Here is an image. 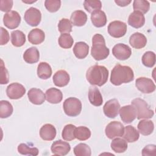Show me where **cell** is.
Here are the masks:
<instances>
[{
  "label": "cell",
  "mask_w": 156,
  "mask_h": 156,
  "mask_svg": "<svg viewBox=\"0 0 156 156\" xmlns=\"http://www.w3.org/2000/svg\"><path fill=\"white\" fill-rule=\"evenodd\" d=\"M121 120L124 123L132 122L136 117V111L133 106L127 105L122 107L119 110Z\"/></svg>",
  "instance_id": "obj_15"
},
{
  "label": "cell",
  "mask_w": 156,
  "mask_h": 156,
  "mask_svg": "<svg viewBox=\"0 0 156 156\" xmlns=\"http://www.w3.org/2000/svg\"><path fill=\"white\" fill-rule=\"evenodd\" d=\"M1 80H0V83L3 85V84H7L9 82V73L8 71L6 69L3 60L1 59Z\"/></svg>",
  "instance_id": "obj_44"
},
{
  "label": "cell",
  "mask_w": 156,
  "mask_h": 156,
  "mask_svg": "<svg viewBox=\"0 0 156 156\" xmlns=\"http://www.w3.org/2000/svg\"><path fill=\"white\" fill-rule=\"evenodd\" d=\"M51 150L54 155L63 156L69 153L71 150V146L68 143L59 140L54 141L51 145Z\"/></svg>",
  "instance_id": "obj_14"
},
{
  "label": "cell",
  "mask_w": 156,
  "mask_h": 156,
  "mask_svg": "<svg viewBox=\"0 0 156 156\" xmlns=\"http://www.w3.org/2000/svg\"><path fill=\"white\" fill-rule=\"evenodd\" d=\"M134 79V74L132 69L128 66H123L117 64L111 72L110 82L116 86L126 83L132 81Z\"/></svg>",
  "instance_id": "obj_1"
},
{
  "label": "cell",
  "mask_w": 156,
  "mask_h": 156,
  "mask_svg": "<svg viewBox=\"0 0 156 156\" xmlns=\"http://www.w3.org/2000/svg\"><path fill=\"white\" fill-rule=\"evenodd\" d=\"M124 139L129 143H133L137 141L140 137L138 130L132 126H127L125 127L123 134Z\"/></svg>",
  "instance_id": "obj_29"
},
{
  "label": "cell",
  "mask_w": 156,
  "mask_h": 156,
  "mask_svg": "<svg viewBox=\"0 0 156 156\" xmlns=\"http://www.w3.org/2000/svg\"><path fill=\"white\" fill-rule=\"evenodd\" d=\"M129 43L133 48L141 49L146 45L147 38L143 34L135 32L130 37Z\"/></svg>",
  "instance_id": "obj_20"
},
{
  "label": "cell",
  "mask_w": 156,
  "mask_h": 156,
  "mask_svg": "<svg viewBox=\"0 0 156 156\" xmlns=\"http://www.w3.org/2000/svg\"><path fill=\"white\" fill-rule=\"evenodd\" d=\"M3 22L7 28L10 29H16L21 23V16L16 11L11 10L4 15Z\"/></svg>",
  "instance_id": "obj_9"
},
{
  "label": "cell",
  "mask_w": 156,
  "mask_h": 156,
  "mask_svg": "<svg viewBox=\"0 0 156 156\" xmlns=\"http://www.w3.org/2000/svg\"><path fill=\"white\" fill-rule=\"evenodd\" d=\"M26 93L24 87L17 82L10 84L6 89L7 96L11 99H18L22 98Z\"/></svg>",
  "instance_id": "obj_12"
},
{
  "label": "cell",
  "mask_w": 156,
  "mask_h": 156,
  "mask_svg": "<svg viewBox=\"0 0 156 156\" xmlns=\"http://www.w3.org/2000/svg\"><path fill=\"white\" fill-rule=\"evenodd\" d=\"M105 132L109 139H113L117 136H122L124 132V127L119 121H112L106 126Z\"/></svg>",
  "instance_id": "obj_7"
},
{
  "label": "cell",
  "mask_w": 156,
  "mask_h": 156,
  "mask_svg": "<svg viewBox=\"0 0 156 156\" xmlns=\"http://www.w3.org/2000/svg\"><path fill=\"white\" fill-rule=\"evenodd\" d=\"M120 104L116 99H112L105 102L103 107L105 115L110 118H115L118 115Z\"/></svg>",
  "instance_id": "obj_13"
},
{
  "label": "cell",
  "mask_w": 156,
  "mask_h": 156,
  "mask_svg": "<svg viewBox=\"0 0 156 156\" xmlns=\"http://www.w3.org/2000/svg\"><path fill=\"white\" fill-rule=\"evenodd\" d=\"M133 8L134 11H138L143 14L149 11L150 4L147 1L135 0L133 2Z\"/></svg>",
  "instance_id": "obj_39"
},
{
  "label": "cell",
  "mask_w": 156,
  "mask_h": 156,
  "mask_svg": "<svg viewBox=\"0 0 156 156\" xmlns=\"http://www.w3.org/2000/svg\"><path fill=\"white\" fill-rule=\"evenodd\" d=\"M155 54L152 51H147L142 56L143 64L148 68H151L155 63Z\"/></svg>",
  "instance_id": "obj_41"
},
{
  "label": "cell",
  "mask_w": 156,
  "mask_h": 156,
  "mask_svg": "<svg viewBox=\"0 0 156 156\" xmlns=\"http://www.w3.org/2000/svg\"><path fill=\"white\" fill-rule=\"evenodd\" d=\"M74 154L76 156H90L91 149L85 143H79L74 147Z\"/></svg>",
  "instance_id": "obj_35"
},
{
  "label": "cell",
  "mask_w": 156,
  "mask_h": 156,
  "mask_svg": "<svg viewBox=\"0 0 156 156\" xmlns=\"http://www.w3.org/2000/svg\"><path fill=\"white\" fill-rule=\"evenodd\" d=\"M40 58V53L38 49L35 47H30L27 49L23 54V59L29 64L37 63Z\"/></svg>",
  "instance_id": "obj_27"
},
{
  "label": "cell",
  "mask_w": 156,
  "mask_h": 156,
  "mask_svg": "<svg viewBox=\"0 0 156 156\" xmlns=\"http://www.w3.org/2000/svg\"><path fill=\"white\" fill-rule=\"evenodd\" d=\"M63 108L66 115L71 117L77 116L81 112L82 103L79 99L70 97L65 100Z\"/></svg>",
  "instance_id": "obj_5"
},
{
  "label": "cell",
  "mask_w": 156,
  "mask_h": 156,
  "mask_svg": "<svg viewBox=\"0 0 156 156\" xmlns=\"http://www.w3.org/2000/svg\"><path fill=\"white\" fill-rule=\"evenodd\" d=\"M112 54L117 59L125 60L130 57L132 50L128 45L123 43H118L113 48Z\"/></svg>",
  "instance_id": "obj_11"
},
{
  "label": "cell",
  "mask_w": 156,
  "mask_h": 156,
  "mask_svg": "<svg viewBox=\"0 0 156 156\" xmlns=\"http://www.w3.org/2000/svg\"><path fill=\"white\" fill-rule=\"evenodd\" d=\"M111 148L116 153L124 152L127 149V142L120 138H115L111 143Z\"/></svg>",
  "instance_id": "obj_32"
},
{
  "label": "cell",
  "mask_w": 156,
  "mask_h": 156,
  "mask_svg": "<svg viewBox=\"0 0 156 156\" xmlns=\"http://www.w3.org/2000/svg\"><path fill=\"white\" fill-rule=\"evenodd\" d=\"M91 21L95 27H102L107 23L106 15L101 10L94 11L91 15Z\"/></svg>",
  "instance_id": "obj_23"
},
{
  "label": "cell",
  "mask_w": 156,
  "mask_h": 156,
  "mask_svg": "<svg viewBox=\"0 0 156 156\" xmlns=\"http://www.w3.org/2000/svg\"><path fill=\"white\" fill-rule=\"evenodd\" d=\"M45 38L44 32L38 28L31 30L28 34V40L33 44H39L44 41Z\"/></svg>",
  "instance_id": "obj_24"
},
{
  "label": "cell",
  "mask_w": 156,
  "mask_h": 156,
  "mask_svg": "<svg viewBox=\"0 0 156 156\" xmlns=\"http://www.w3.org/2000/svg\"><path fill=\"white\" fill-rule=\"evenodd\" d=\"M89 46L83 41L76 43L73 48V52L75 56L79 59L85 58L88 54Z\"/></svg>",
  "instance_id": "obj_26"
},
{
  "label": "cell",
  "mask_w": 156,
  "mask_h": 156,
  "mask_svg": "<svg viewBox=\"0 0 156 156\" xmlns=\"http://www.w3.org/2000/svg\"><path fill=\"white\" fill-rule=\"evenodd\" d=\"M115 2L119 6L125 7V6L128 5L131 2V1H127V0H122V1L121 0H115Z\"/></svg>",
  "instance_id": "obj_48"
},
{
  "label": "cell",
  "mask_w": 156,
  "mask_h": 156,
  "mask_svg": "<svg viewBox=\"0 0 156 156\" xmlns=\"http://www.w3.org/2000/svg\"><path fill=\"white\" fill-rule=\"evenodd\" d=\"M58 31L62 34H69L72 31V24L67 18H62L58 24Z\"/></svg>",
  "instance_id": "obj_42"
},
{
  "label": "cell",
  "mask_w": 156,
  "mask_h": 156,
  "mask_svg": "<svg viewBox=\"0 0 156 156\" xmlns=\"http://www.w3.org/2000/svg\"><path fill=\"white\" fill-rule=\"evenodd\" d=\"M52 74V68L49 63L46 62H40L37 68V75L41 79H48Z\"/></svg>",
  "instance_id": "obj_30"
},
{
  "label": "cell",
  "mask_w": 156,
  "mask_h": 156,
  "mask_svg": "<svg viewBox=\"0 0 156 156\" xmlns=\"http://www.w3.org/2000/svg\"><path fill=\"white\" fill-rule=\"evenodd\" d=\"M27 96L30 102L35 105L42 104L46 99L45 94L42 90L36 88L30 89L27 93Z\"/></svg>",
  "instance_id": "obj_16"
},
{
  "label": "cell",
  "mask_w": 156,
  "mask_h": 156,
  "mask_svg": "<svg viewBox=\"0 0 156 156\" xmlns=\"http://www.w3.org/2000/svg\"><path fill=\"white\" fill-rule=\"evenodd\" d=\"M24 18L29 25L33 27L37 26L41 21V13L38 9L30 7L25 12Z\"/></svg>",
  "instance_id": "obj_8"
},
{
  "label": "cell",
  "mask_w": 156,
  "mask_h": 156,
  "mask_svg": "<svg viewBox=\"0 0 156 156\" xmlns=\"http://www.w3.org/2000/svg\"><path fill=\"white\" fill-rule=\"evenodd\" d=\"M88 99L94 106H101L103 102L102 96L99 90L96 87H90L88 90Z\"/></svg>",
  "instance_id": "obj_21"
},
{
  "label": "cell",
  "mask_w": 156,
  "mask_h": 156,
  "mask_svg": "<svg viewBox=\"0 0 156 156\" xmlns=\"http://www.w3.org/2000/svg\"><path fill=\"white\" fill-rule=\"evenodd\" d=\"M71 22L76 26L80 27L85 24L87 21V15L82 10H76L71 15Z\"/></svg>",
  "instance_id": "obj_25"
},
{
  "label": "cell",
  "mask_w": 156,
  "mask_h": 156,
  "mask_svg": "<svg viewBox=\"0 0 156 156\" xmlns=\"http://www.w3.org/2000/svg\"><path fill=\"white\" fill-rule=\"evenodd\" d=\"M26 42L25 34L21 30H16L11 33V43L15 47H21Z\"/></svg>",
  "instance_id": "obj_31"
},
{
  "label": "cell",
  "mask_w": 156,
  "mask_h": 156,
  "mask_svg": "<svg viewBox=\"0 0 156 156\" xmlns=\"http://www.w3.org/2000/svg\"><path fill=\"white\" fill-rule=\"evenodd\" d=\"M52 80L55 86L63 87L68 84L70 80V77L69 74L66 71L59 70L54 74Z\"/></svg>",
  "instance_id": "obj_19"
},
{
  "label": "cell",
  "mask_w": 156,
  "mask_h": 156,
  "mask_svg": "<svg viewBox=\"0 0 156 156\" xmlns=\"http://www.w3.org/2000/svg\"><path fill=\"white\" fill-rule=\"evenodd\" d=\"M129 24L136 29L140 28L145 23V18L144 15L138 11H133L131 13L128 18Z\"/></svg>",
  "instance_id": "obj_17"
},
{
  "label": "cell",
  "mask_w": 156,
  "mask_h": 156,
  "mask_svg": "<svg viewBox=\"0 0 156 156\" xmlns=\"http://www.w3.org/2000/svg\"><path fill=\"white\" fill-rule=\"evenodd\" d=\"M83 6L88 12L92 13L93 12L101 9L102 3L99 0H87L84 1Z\"/></svg>",
  "instance_id": "obj_38"
},
{
  "label": "cell",
  "mask_w": 156,
  "mask_h": 156,
  "mask_svg": "<svg viewBox=\"0 0 156 156\" xmlns=\"http://www.w3.org/2000/svg\"><path fill=\"white\" fill-rule=\"evenodd\" d=\"M156 146L154 144H149L145 146L142 150V155L143 156L147 155H155Z\"/></svg>",
  "instance_id": "obj_46"
},
{
  "label": "cell",
  "mask_w": 156,
  "mask_h": 156,
  "mask_svg": "<svg viewBox=\"0 0 156 156\" xmlns=\"http://www.w3.org/2000/svg\"><path fill=\"white\" fill-rule=\"evenodd\" d=\"M109 49L106 46L104 37L99 34H95L92 38L91 56L96 60L105 59L109 55Z\"/></svg>",
  "instance_id": "obj_3"
},
{
  "label": "cell",
  "mask_w": 156,
  "mask_h": 156,
  "mask_svg": "<svg viewBox=\"0 0 156 156\" xmlns=\"http://www.w3.org/2000/svg\"><path fill=\"white\" fill-rule=\"evenodd\" d=\"M86 78L91 85L101 87L107 82L108 71L104 66L94 65L87 70Z\"/></svg>",
  "instance_id": "obj_2"
},
{
  "label": "cell",
  "mask_w": 156,
  "mask_h": 156,
  "mask_svg": "<svg viewBox=\"0 0 156 156\" xmlns=\"http://www.w3.org/2000/svg\"><path fill=\"white\" fill-rule=\"evenodd\" d=\"M59 46L63 49L71 48L73 44V38L69 34H62L58 40Z\"/></svg>",
  "instance_id": "obj_37"
},
{
  "label": "cell",
  "mask_w": 156,
  "mask_h": 156,
  "mask_svg": "<svg viewBox=\"0 0 156 156\" xmlns=\"http://www.w3.org/2000/svg\"><path fill=\"white\" fill-rule=\"evenodd\" d=\"M46 99L51 104L60 103L63 99L62 91L55 88H50L46 90L45 93Z\"/></svg>",
  "instance_id": "obj_22"
},
{
  "label": "cell",
  "mask_w": 156,
  "mask_h": 156,
  "mask_svg": "<svg viewBox=\"0 0 156 156\" xmlns=\"http://www.w3.org/2000/svg\"><path fill=\"white\" fill-rule=\"evenodd\" d=\"M127 32V24L121 21H113L108 26V32L114 38L123 37Z\"/></svg>",
  "instance_id": "obj_6"
},
{
  "label": "cell",
  "mask_w": 156,
  "mask_h": 156,
  "mask_svg": "<svg viewBox=\"0 0 156 156\" xmlns=\"http://www.w3.org/2000/svg\"><path fill=\"white\" fill-rule=\"evenodd\" d=\"M9 34L8 31L4 27H1V40L0 44L4 45L7 44L9 41Z\"/></svg>",
  "instance_id": "obj_47"
},
{
  "label": "cell",
  "mask_w": 156,
  "mask_h": 156,
  "mask_svg": "<svg viewBox=\"0 0 156 156\" xmlns=\"http://www.w3.org/2000/svg\"><path fill=\"white\" fill-rule=\"evenodd\" d=\"M76 128V126L71 124L66 125L64 127L62 133V136L63 139L66 141H72L74 140L76 138L74 135Z\"/></svg>",
  "instance_id": "obj_36"
},
{
  "label": "cell",
  "mask_w": 156,
  "mask_h": 156,
  "mask_svg": "<svg viewBox=\"0 0 156 156\" xmlns=\"http://www.w3.org/2000/svg\"><path fill=\"white\" fill-rule=\"evenodd\" d=\"M61 1L60 0H46L44 1V6L46 9L50 12H55L60 7Z\"/></svg>",
  "instance_id": "obj_43"
},
{
  "label": "cell",
  "mask_w": 156,
  "mask_h": 156,
  "mask_svg": "<svg viewBox=\"0 0 156 156\" xmlns=\"http://www.w3.org/2000/svg\"><path fill=\"white\" fill-rule=\"evenodd\" d=\"M75 138L80 141H85L91 136L90 130L85 126H79L76 127L74 132Z\"/></svg>",
  "instance_id": "obj_34"
},
{
  "label": "cell",
  "mask_w": 156,
  "mask_h": 156,
  "mask_svg": "<svg viewBox=\"0 0 156 156\" xmlns=\"http://www.w3.org/2000/svg\"><path fill=\"white\" fill-rule=\"evenodd\" d=\"M135 86L143 93H151L155 90V85L154 82L151 79L145 77H141L136 79Z\"/></svg>",
  "instance_id": "obj_10"
},
{
  "label": "cell",
  "mask_w": 156,
  "mask_h": 156,
  "mask_svg": "<svg viewBox=\"0 0 156 156\" xmlns=\"http://www.w3.org/2000/svg\"><path fill=\"white\" fill-rule=\"evenodd\" d=\"M132 105L135 109L138 119H149L154 115V110L149 108L147 103L141 98H136L132 100Z\"/></svg>",
  "instance_id": "obj_4"
},
{
  "label": "cell",
  "mask_w": 156,
  "mask_h": 156,
  "mask_svg": "<svg viewBox=\"0 0 156 156\" xmlns=\"http://www.w3.org/2000/svg\"><path fill=\"white\" fill-rule=\"evenodd\" d=\"M13 107L7 101L2 100L0 101V117L6 118L9 117L13 113Z\"/></svg>",
  "instance_id": "obj_33"
},
{
  "label": "cell",
  "mask_w": 156,
  "mask_h": 156,
  "mask_svg": "<svg viewBox=\"0 0 156 156\" xmlns=\"http://www.w3.org/2000/svg\"><path fill=\"white\" fill-rule=\"evenodd\" d=\"M18 151L22 155L36 156L38 154V149L37 147H30L25 143H21L18 145Z\"/></svg>",
  "instance_id": "obj_40"
},
{
  "label": "cell",
  "mask_w": 156,
  "mask_h": 156,
  "mask_svg": "<svg viewBox=\"0 0 156 156\" xmlns=\"http://www.w3.org/2000/svg\"><path fill=\"white\" fill-rule=\"evenodd\" d=\"M137 127L141 134L146 136L151 135L153 132L154 124L151 120L143 119L138 122Z\"/></svg>",
  "instance_id": "obj_28"
},
{
  "label": "cell",
  "mask_w": 156,
  "mask_h": 156,
  "mask_svg": "<svg viewBox=\"0 0 156 156\" xmlns=\"http://www.w3.org/2000/svg\"><path fill=\"white\" fill-rule=\"evenodd\" d=\"M56 129L55 127L51 124L43 125L40 130V136L43 140L52 141L56 136Z\"/></svg>",
  "instance_id": "obj_18"
},
{
  "label": "cell",
  "mask_w": 156,
  "mask_h": 156,
  "mask_svg": "<svg viewBox=\"0 0 156 156\" xmlns=\"http://www.w3.org/2000/svg\"><path fill=\"white\" fill-rule=\"evenodd\" d=\"M13 6V1L12 0H1L0 9L2 12H9Z\"/></svg>",
  "instance_id": "obj_45"
}]
</instances>
